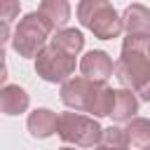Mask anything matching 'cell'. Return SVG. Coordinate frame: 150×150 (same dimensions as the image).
<instances>
[{"label": "cell", "instance_id": "obj_13", "mask_svg": "<svg viewBox=\"0 0 150 150\" xmlns=\"http://www.w3.org/2000/svg\"><path fill=\"white\" fill-rule=\"evenodd\" d=\"M52 45L59 47L61 52L70 54V56H77V54L82 52V47H84V38H82V33L75 30V28H61V30L54 33Z\"/></svg>", "mask_w": 150, "mask_h": 150}, {"label": "cell", "instance_id": "obj_21", "mask_svg": "<svg viewBox=\"0 0 150 150\" xmlns=\"http://www.w3.org/2000/svg\"><path fill=\"white\" fill-rule=\"evenodd\" d=\"M141 150H150V145H145V148H141Z\"/></svg>", "mask_w": 150, "mask_h": 150}, {"label": "cell", "instance_id": "obj_15", "mask_svg": "<svg viewBox=\"0 0 150 150\" xmlns=\"http://www.w3.org/2000/svg\"><path fill=\"white\" fill-rule=\"evenodd\" d=\"M112 103H115V89H110V87H105V82H101L94 94V101L89 105V112L94 117H105V115H110Z\"/></svg>", "mask_w": 150, "mask_h": 150}, {"label": "cell", "instance_id": "obj_1", "mask_svg": "<svg viewBox=\"0 0 150 150\" xmlns=\"http://www.w3.org/2000/svg\"><path fill=\"white\" fill-rule=\"evenodd\" d=\"M77 19L98 40H112L124 30L122 16L115 12V7L108 0H80L77 2Z\"/></svg>", "mask_w": 150, "mask_h": 150}, {"label": "cell", "instance_id": "obj_3", "mask_svg": "<svg viewBox=\"0 0 150 150\" xmlns=\"http://www.w3.org/2000/svg\"><path fill=\"white\" fill-rule=\"evenodd\" d=\"M56 134L63 143H70L75 148H94L101 143L103 127L96 117H87L82 112H61Z\"/></svg>", "mask_w": 150, "mask_h": 150}, {"label": "cell", "instance_id": "obj_4", "mask_svg": "<svg viewBox=\"0 0 150 150\" xmlns=\"http://www.w3.org/2000/svg\"><path fill=\"white\" fill-rule=\"evenodd\" d=\"M35 73L45 82H66L75 73V56L61 52L54 45H47L35 56Z\"/></svg>", "mask_w": 150, "mask_h": 150}, {"label": "cell", "instance_id": "obj_2", "mask_svg": "<svg viewBox=\"0 0 150 150\" xmlns=\"http://www.w3.org/2000/svg\"><path fill=\"white\" fill-rule=\"evenodd\" d=\"M52 30H54V26L40 12H30L16 23L14 38H12V47H14V52L19 56H26V59L38 56L40 49L45 47V42L52 40L49 38Z\"/></svg>", "mask_w": 150, "mask_h": 150}, {"label": "cell", "instance_id": "obj_11", "mask_svg": "<svg viewBox=\"0 0 150 150\" xmlns=\"http://www.w3.org/2000/svg\"><path fill=\"white\" fill-rule=\"evenodd\" d=\"M138 112V98L134 96V89H115V103L110 110V117L115 122H129Z\"/></svg>", "mask_w": 150, "mask_h": 150}, {"label": "cell", "instance_id": "obj_20", "mask_svg": "<svg viewBox=\"0 0 150 150\" xmlns=\"http://www.w3.org/2000/svg\"><path fill=\"white\" fill-rule=\"evenodd\" d=\"M59 150H75V148H70V145H63V148H59Z\"/></svg>", "mask_w": 150, "mask_h": 150}, {"label": "cell", "instance_id": "obj_6", "mask_svg": "<svg viewBox=\"0 0 150 150\" xmlns=\"http://www.w3.org/2000/svg\"><path fill=\"white\" fill-rule=\"evenodd\" d=\"M98 84L101 82H94L84 75L68 77L66 82H61V101L68 108L77 110V112H89V105L94 101V94H96Z\"/></svg>", "mask_w": 150, "mask_h": 150}, {"label": "cell", "instance_id": "obj_9", "mask_svg": "<svg viewBox=\"0 0 150 150\" xmlns=\"http://www.w3.org/2000/svg\"><path fill=\"white\" fill-rule=\"evenodd\" d=\"M26 124H28V131H30L33 138H47V136H52L56 131L59 115L54 110H49V108H38V110H33L28 115Z\"/></svg>", "mask_w": 150, "mask_h": 150}, {"label": "cell", "instance_id": "obj_5", "mask_svg": "<svg viewBox=\"0 0 150 150\" xmlns=\"http://www.w3.org/2000/svg\"><path fill=\"white\" fill-rule=\"evenodd\" d=\"M150 75V56L136 54V52H122V56L115 61V77L127 89H138Z\"/></svg>", "mask_w": 150, "mask_h": 150}, {"label": "cell", "instance_id": "obj_18", "mask_svg": "<svg viewBox=\"0 0 150 150\" xmlns=\"http://www.w3.org/2000/svg\"><path fill=\"white\" fill-rule=\"evenodd\" d=\"M136 94H138V98H141V101H150V75H148V80L136 89Z\"/></svg>", "mask_w": 150, "mask_h": 150}, {"label": "cell", "instance_id": "obj_14", "mask_svg": "<svg viewBox=\"0 0 150 150\" xmlns=\"http://www.w3.org/2000/svg\"><path fill=\"white\" fill-rule=\"evenodd\" d=\"M124 134H127L129 145H134V148L150 145V120H145V117H131L127 122V127H124Z\"/></svg>", "mask_w": 150, "mask_h": 150}, {"label": "cell", "instance_id": "obj_7", "mask_svg": "<svg viewBox=\"0 0 150 150\" xmlns=\"http://www.w3.org/2000/svg\"><path fill=\"white\" fill-rule=\"evenodd\" d=\"M80 73L94 82H105L112 73H115V63L112 59L103 52V49H91L82 56L80 61Z\"/></svg>", "mask_w": 150, "mask_h": 150}, {"label": "cell", "instance_id": "obj_19", "mask_svg": "<svg viewBox=\"0 0 150 150\" xmlns=\"http://www.w3.org/2000/svg\"><path fill=\"white\" fill-rule=\"evenodd\" d=\"M94 150H127V145H108V143H98V145H94Z\"/></svg>", "mask_w": 150, "mask_h": 150}, {"label": "cell", "instance_id": "obj_16", "mask_svg": "<svg viewBox=\"0 0 150 150\" xmlns=\"http://www.w3.org/2000/svg\"><path fill=\"white\" fill-rule=\"evenodd\" d=\"M101 143H108V145H127V148H129L127 134H124V129H120V127H108V129H103Z\"/></svg>", "mask_w": 150, "mask_h": 150}, {"label": "cell", "instance_id": "obj_8", "mask_svg": "<svg viewBox=\"0 0 150 150\" xmlns=\"http://www.w3.org/2000/svg\"><path fill=\"white\" fill-rule=\"evenodd\" d=\"M28 94L23 87L19 84H2V91H0V110L5 115H21L28 110Z\"/></svg>", "mask_w": 150, "mask_h": 150}, {"label": "cell", "instance_id": "obj_17", "mask_svg": "<svg viewBox=\"0 0 150 150\" xmlns=\"http://www.w3.org/2000/svg\"><path fill=\"white\" fill-rule=\"evenodd\" d=\"M16 16H19V0H0V19L9 23Z\"/></svg>", "mask_w": 150, "mask_h": 150}, {"label": "cell", "instance_id": "obj_12", "mask_svg": "<svg viewBox=\"0 0 150 150\" xmlns=\"http://www.w3.org/2000/svg\"><path fill=\"white\" fill-rule=\"evenodd\" d=\"M38 12H40L54 28L66 26V21L70 19V5H68V0H42Z\"/></svg>", "mask_w": 150, "mask_h": 150}, {"label": "cell", "instance_id": "obj_10", "mask_svg": "<svg viewBox=\"0 0 150 150\" xmlns=\"http://www.w3.org/2000/svg\"><path fill=\"white\" fill-rule=\"evenodd\" d=\"M122 26L127 33H138V35H150V9L145 5H129L122 12Z\"/></svg>", "mask_w": 150, "mask_h": 150}]
</instances>
